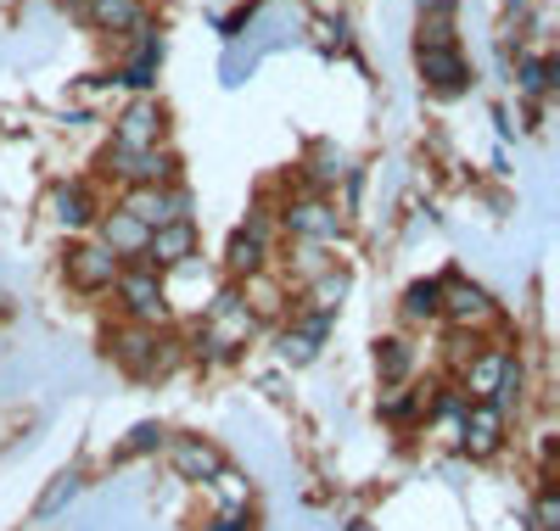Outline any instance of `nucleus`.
Here are the masks:
<instances>
[{
	"label": "nucleus",
	"mask_w": 560,
	"mask_h": 531,
	"mask_svg": "<svg viewBox=\"0 0 560 531\" xmlns=\"http://www.w3.org/2000/svg\"><path fill=\"white\" fill-rule=\"evenodd\" d=\"M113 292H118V308H124V324H163L168 319V285L158 269L147 263H124L118 280H113Z\"/></svg>",
	"instance_id": "obj_1"
},
{
	"label": "nucleus",
	"mask_w": 560,
	"mask_h": 531,
	"mask_svg": "<svg viewBox=\"0 0 560 531\" xmlns=\"http://www.w3.org/2000/svg\"><path fill=\"white\" fill-rule=\"evenodd\" d=\"M102 168L118 174L124 185H179V157L163 146H113L102 152Z\"/></svg>",
	"instance_id": "obj_2"
},
{
	"label": "nucleus",
	"mask_w": 560,
	"mask_h": 531,
	"mask_svg": "<svg viewBox=\"0 0 560 531\" xmlns=\"http://www.w3.org/2000/svg\"><path fill=\"white\" fill-rule=\"evenodd\" d=\"M118 208H124L135 224H147V229H163V224L191 219V197H185L179 185H129Z\"/></svg>",
	"instance_id": "obj_3"
},
{
	"label": "nucleus",
	"mask_w": 560,
	"mask_h": 531,
	"mask_svg": "<svg viewBox=\"0 0 560 531\" xmlns=\"http://www.w3.org/2000/svg\"><path fill=\"white\" fill-rule=\"evenodd\" d=\"M438 319H448L454 330H477V324L493 319V297L482 292L477 280L443 274V280H438Z\"/></svg>",
	"instance_id": "obj_4"
},
{
	"label": "nucleus",
	"mask_w": 560,
	"mask_h": 531,
	"mask_svg": "<svg viewBox=\"0 0 560 531\" xmlns=\"http://www.w3.org/2000/svg\"><path fill=\"white\" fill-rule=\"evenodd\" d=\"M280 224H287V235H298V240H331L342 229L337 208L325 202L319 190H298V197L280 208Z\"/></svg>",
	"instance_id": "obj_5"
},
{
	"label": "nucleus",
	"mask_w": 560,
	"mask_h": 531,
	"mask_svg": "<svg viewBox=\"0 0 560 531\" xmlns=\"http://www.w3.org/2000/svg\"><path fill=\"white\" fill-rule=\"evenodd\" d=\"M168 448V470L179 481H197V487H213V481L224 475V453L208 442V437H174L163 442Z\"/></svg>",
	"instance_id": "obj_6"
},
{
	"label": "nucleus",
	"mask_w": 560,
	"mask_h": 531,
	"mask_svg": "<svg viewBox=\"0 0 560 531\" xmlns=\"http://www.w3.org/2000/svg\"><path fill=\"white\" fill-rule=\"evenodd\" d=\"M504 414L493 409V403H471L459 414V453L465 459H493L499 448H504Z\"/></svg>",
	"instance_id": "obj_7"
},
{
	"label": "nucleus",
	"mask_w": 560,
	"mask_h": 531,
	"mask_svg": "<svg viewBox=\"0 0 560 531\" xmlns=\"http://www.w3.org/2000/svg\"><path fill=\"white\" fill-rule=\"evenodd\" d=\"M118 258L107 247H96V240H84V247L68 252V285L84 297H96V292H113V280H118Z\"/></svg>",
	"instance_id": "obj_8"
},
{
	"label": "nucleus",
	"mask_w": 560,
	"mask_h": 531,
	"mask_svg": "<svg viewBox=\"0 0 560 531\" xmlns=\"http://www.w3.org/2000/svg\"><path fill=\"white\" fill-rule=\"evenodd\" d=\"M197 258V224L191 219H179V224H163V229H152L147 235V252H140V263L147 269H185Z\"/></svg>",
	"instance_id": "obj_9"
},
{
	"label": "nucleus",
	"mask_w": 560,
	"mask_h": 531,
	"mask_svg": "<svg viewBox=\"0 0 560 531\" xmlns=\"http://www.w3.org/2000/svg\"><path fill=\"white\" fill-rule=\"evenodd\" d=\"M415 62H420L427 90H438V95H459L471 84V62L459 57V45H427V51H415Z\"/></svg>",
	"instance_id": "obj_10"
},
{
	"label": "nucleus",
	"mask_w": 560,
	"mask_h": 531,
	"mask_svg": "<svg viewBox=\"0 0 560 531\" xmlns=\"http://www.w3.org/2000/svg\"><path fill=\"white\" fill-rule=\"evenodd\" d=\"M147 224H135L124 208H113V213H96V247H107L118 263H140V252H147Z\"/></svg>",
	"instance_id": "obj_11"
},
{
	"label": "nucleus",
	"mask_w": 560,
	"mask_h": 531,
	"mask_svg": "<svg viewBox=\"0 0 560 531\" xmlns=\"http://www.w3.org/2000/svg\"><path fill=\"white\" fill-rule=\"evenodd\" d=\"M264 252H269V219H264V213H253L236 235H230V247H224V269L236 274V280H247V274H258V269H264Z\"/></svg>",
	"instance_id": "obj_12"
},
{
	"label": "nucleus",
	"mask_w": 560,
	"mask_h": 531,
	"mask_svg": "<svg viewBox=\"0 0 560 531\" xmlns=\"http://www.w3.org/2000/svg\"><path fill=\"white\" fill-rule=\"evenodd\" d=\"M79 12L96 23L102 34H124V39H140V34L152 28L140 0H79Z\"/></svg>",
	"instance_id": "obj_13"
},
{
	"label": "nucleus",
	"mask_w": 560,
	"mask_h": 531,
	"mask_svg": "<svg viewBox=\"0 0 560 531\" xmlns=\"http://www.w3.org/2000/svg\"><path fill=\"white\" fill-rule=\"evenodd\" d=\"M113 140L118 146H163V107L152 102V95H140V102H129L113 123Z\"/></svg>",
	"instance_id": "obj_14"
},
{
	"label": "nucleus",
	"mask_w": 560,
	"mask_h": 531,
	"mask_svg": "<svg viewBox=\"0 0 560 531\" xmlns=\"http://www.w3.org/2000/svg\"><path fill=\"white\" fill-rule=\"evenodd\" d=\"M510 364H516V353H504V347H477L471 358H465V386H459V392L471 398V403H488V398L499 392V380H504Z\"/></svg>",
	"instance_id": "obj_15"
},
{
	"label": "nucleus",
	"mask_w": 560,
	"mask_h": 531,
	"mask_svg": "<svg viewBox=\"0 0 560 531\" xmlns=\"http://www.w3.org/2000/svg\"><path fill=\"white\" fill-rule=\"evenodd\" d=\"M325 330H331V314L298 308V324L280 330V358H287V364H308V358H314V347L325 342Z\"/></svg>",
	"instance_id": "obj_16"
},
{
	"label": "nucleus",
	"mask_w": 560,
	"mask_h": 531,
	"mask_svg": "<svg viewBox=\"0 0 560 531\" xmlns=\"http://www.w3.org/2000/svg\"><path fill=\"white\" fill-rule=\"evenodd\" d=\"M96 197H90V190L84 185H57L51 190V219L62 224V229H90V224H96Z\"/></svg>",
	"instance_id": "obj_17"
},
{
	"label": "nucleus",
	"mask_w": 560,
	"mask_h": 531,
	"mask_svg": "<svg viewBox=\"0 0 560 531\" xmlns=\"http://www.w3.org/2000/svg\"><path fill=\"white\" fill-rule=\"evenodd\" d=\"M376 369H382V386H398L409 380V369H415V347L404 342V335H387V342H376Z\"/></svg>",
	"instance_id": "obj_18"
},
{
	"label": "nucleus",
	"mask_w": 560,
	"mask_h": 531,
	"mask_svg": "<svg viewBox=\"0 0 560 531\" xmlns=\"http://www.w3.org/2000/svg\"><path fill=\"white\" fill-rule=\"evenodd\" d=\"M342 297H348V274H342V269H319V274H314V285H308V308L337 319Z\"/></svg>",
	"instance_id": "obj_19"
},
{
	"label": "nucleus",
	"mask_w": 560,
	"mask_h": 531,
	"mask_svg": "<svg viewBox=\"0 0 560 531\" xmlns=\"http://www.w3.org/2000/svg\"><path fill=\"white\" fill-rule=\"evenodd\" d=\"M337 179H348V157L319 140L314 157H308V190H319V197H325V185H337Z\"/></svg>",
	"instance_id": "obj_20"
},
{
	"label": "nucleus",
	"mask_w": 560,
	"mask_h": 531,
	"mask_svg": "<svg viewBox=\"0 0 560 531\" xmlns=\"http://www.w3.org/2000/svg\"><path fill=\"white\" fill-rule=\"evenodd\" d=\"M398 314H404V324H432L438 319V280H415L398 303Z\"/></svg>",
	"instance_id": "obj_21"
},
{
	"label": "nucleus",
	"mask_w": 560,
	"mask_h": 531,
	"mask_svg": "<svg viewBox=\"0 0 560 531\" xmlns=\"http://www.w3.org/2000/svg\"><path fill=\"white\" fill-rule=\"evenodd\" d=\"M79 493H84V481H79L73 470H68V475H57V481H51V493L39 498V520H51V515H62V509H68V504L79 498Z\"/></svg>",
	"instance_id": "obj_22"
},
{
	"label": "nucleus",
	"mask_w": 560,
	"mask_h": 531,
	"mask_svg": "<svg viewBox=\"0 0 560 531\" xmlns=\"http://www.w3.org/2000/svg\"><path fill=\"white\" fill-rule=\"evenodd\" d=\"M163 442H168V430H163L158 420H140V425L129 430V442L118 448V459H135V453H158Z\"/></svg>",
	"instance_id": "obj_23"
},
{
	"label": "nucleus",
	"mask_w": 560,
	"mask_h": 531,
	"mask_svg": "<svg viewBox=\"0 0 560 531\" xmlns=\"http://www.w3.org/2000/svg\"><path fill=\"white\" fill-rule=\"evenodd\" d=\"M533 531H560V493H555V475L538 481V504H533Z\"/></svg>",
	"instance_id": "obj_24"
},
{
	"label": "nucleus",
	"mask_w": 560,
	"mask_h": 531,
	"mask_svg": "<svg viewBox=\"0 0 560 531\" xmlns=\"http://www.w3.org/2000/svg\"><path fill=\"white\" fill-rule=\"evenodd\" d=\"M555 68H560L555 57H527V62H522V90H527V95H544V90L555 84Z\"/></svg>",
	"instance_id": "obj_25"
},
{
	"label": "nucleus",
	"mask_w": 560,
	"mask_h": 531,
	"mask_svg": "<svg viewBox=\"0 0 560 531\" xmlns=\"http://www.w3.org/2000/svg\"><path fill=\"white\" fill-rule=\"evenodd\" d=\"M427 403H432L427 392H393V398L382 403V420H398V425H404V420H415V414H427Z\"/></svg>",
	"instance_id": "obj_26"
},
{
	"label": "nucleus",
	"mask_w": 560,
	"mask_h": 531,
	"mask_svg": "<svg viewBox=\"0 0 560 531\" xmlns=\"http://www.w3.org/2000/svg\"><path fill=\"white\" fill-rule=\"evenodd\" d=\"M420 17H454V0H420Z\"/></svg>",
	"instance_id": "obj_27"
}]
</instances>
